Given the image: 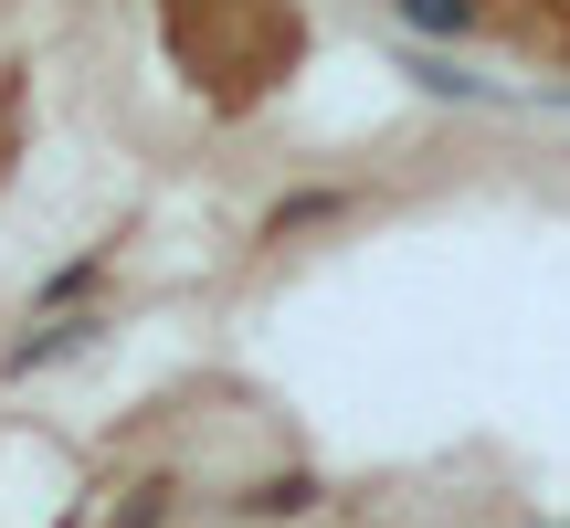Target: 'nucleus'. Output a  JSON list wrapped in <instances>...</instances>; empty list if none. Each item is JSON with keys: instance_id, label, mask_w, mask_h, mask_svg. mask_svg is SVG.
Instances as JSON below:
<instances>
[{"instance_id": "1", "label": "nucleus", "mask_w": 570, "mask_h": 528, "mask_svg": "<svg viewBox=\"0 0 570 528\" xmlns=\"http://www.w3.org/2000/svg\"><path fill=\"white\" fill-rule=\"evenodd\" d=\"M85 339H96V317H63V327H42V339L11 349V370H42V360H63V349H85Z\"/></svg>"}, {"instance_id": "2", "label": "nucleus", "mask_w": 570, "mask_h": 528, "mask_svg": "<svg viewBox=\"0 0 570 528\" xmlns=\"http://www.w3.org/2000/svg\"><path fill=\"white\" fill-rule=\"evenodd\" d=\"M402 21H412V32H465L475 0H402Z\"/></svg>"}]
</instances>
